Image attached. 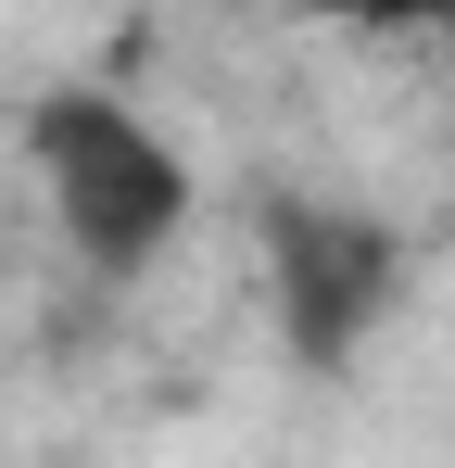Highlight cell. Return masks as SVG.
Segmentation results:
<instances>
[{
  "label": "cell",
  "mask_w": 455,
  "mask_h": 468,
  "mask_svg": "<svg viewBox=\"0 0 455 468\" xmlns=\"http://www.w3.org/2000/svg\"><path fill=\"white\" fill-rule=\"evenodd\" d=\"M26 165H38L64 240L101 279H140L152 253L190 229V165H177V140L127 89H38L26 101Z\"/></svg>",
  "instance_id": "cell-1"
},
{
  "label": "cell",
  "mask_w": 455,
  "mask_h": 468,
  "mask_svg": "<svg viewBox=\"0 0 455 468\" xmlns=\"http://www.w3.org/2000/svg\"><path fill=\"white\" fill-rule=\"evenodd\" d=\"M329 13H367V26H418V13H455V0H329Z\"/></svg>",
  "instance_id": "cell-3"
},
{
  "label": "cell",
  "mask_w": 455,
  "mask_h": 468,
  "mask_svg": "<svg viewBox=\"0 0 455 468\" xmlns=\"http://www.w3.org/2000/svg\"><path fill=\"white\" fill-rule=\"evenodd\" d=\"M266 279L303 367H342L379 316L405 304V240L354 203H266Z\"/></svg>",
  "instance_id": "cell-2"
}]
</instances>
